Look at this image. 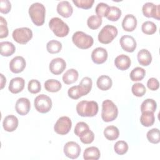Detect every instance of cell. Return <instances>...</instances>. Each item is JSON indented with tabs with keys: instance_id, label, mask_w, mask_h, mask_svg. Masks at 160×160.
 Segmentation results:
<instances>
[{
	"instance_id": "7402d4cb",
	"label": "cell",
	"mask_w": 160,
	"mask_h": 160,
	"mask_svg": "<svg viewBox=\"0 0 160 160\" xmlns=\"http://www.w3.org/2000/svg\"><path fill=\"white\" fill-rule=\"evenodd\" d=\"M137 58L139 63L144 66L149 65L152 61L151 54L146 49H141L138 53Z\"/></svg>"
},
{
	"instance_id": "4dcf8cb0",
	"label": "cell",
	"mask_w": 160,
	"mask_h": 160,
	"mask_svg": "<svg viewBox=\"0 0 160 160\" xmlns=\"http://www.w3.org/2000/svg\"><path fill=\"white\" fill-rule=\"evenodd\" d=\"M121 16V9L116 6H110L106 15V18L111 21H118Z\"/></svg>"
},
{
	"instance_id": "52a82bcc",
	"label": "cell",
	"mask_w": 160,
	"mask_h": 160,
	"mask_svg": "<svg viewBox=\"0 0 160 160\" xmlns=\"http://www.w3.org/2000/svg\"><path fill=\"white\" fill-rule=\"evenodd\" d=\"M14 40L19 44H25L32 38V32L31 29L24 27L14 29L12 34Z\"/></svg>"
},
{
	"instance_id": "f6af8a7d",
	"label": "cell",
	"mask_w": 160,
	"mask_h": 160,
	"mask_svg": "<svg viewBox=\"0 0 160 160\" xmlns=\"http://www.w3.org/2000/svg\"><path fill=\"white\" fill-rule=\"evenodd\" d=\"M79 138L82 143L86 144H91L94 139V134L92 131L89 130L84 135L80 136Z\"/></svg>"
},
{
	"instance_id": "bcb514c9",
	"label": "cell",
	"mask_w": 160,
	"mask_h": 160,
	"mask_svg": "<svg viewBox=\"0 0 160 160\" xmlns=\"http://www.w3.org/2000/svg\"><path fill=\"white\" fill-rule=\"evenodd\" d=\"M88 93H89L92 88V79L89 77H84L81 81L79 84Z\"/></svg>"
},
{
	"instance_id": "7dc6e473",
	"label": "cell",
	"mask_w": 160,
	"mask_h": 160,
	"mask_svg": "<svg viewBox=\"0 0 160 160\" xmlns=\"http://www.w3.org/2000/svg\"><path fill=\"white\" fill-rule=\"evenodd\" d=\"M11 9V4L8 0H1L0 1V12L2 14L8 13Z\"/></svg>"
},
{
	"instance_id": "5bb4252c",
	"label": "cell",
	"mask_w": 160,
	"mask_h": 160,
	"mask_svg": "<svg viewBox=\"0 0 160 160\" xmlns=\"http://www.w3.org/2000/svg\"><path fill=\"white\" fill-rule=\"evenodd\" d=\"M26 67V61L23 57L18 56L12 58L9 62L10 71L13 73L22 72Z\"/></svg>"
},
{
	"instance_id": "f35d334b",
	"label": "cell",
	"mask_w": 160,
	"mask_h": 160,
	"mask_svg": "<svg viewBox=\"0 0 160 160\" xmlns=\"http://www.w3.org/2000/svg\"><path fill=\"white\" fill-rule=\"evenodd\" d=\"M89 130H90L89 126L86 122H79L74 128V133L77 136L80 137L86 133Z\"/></svg>"
},
{
	"instance_id": "277c9868",
	"label": "cell",
	"mask_w": 160,
	"mask_h": 160,
	"mask_svg": "<svg viewBox=\"0 0 160 160\" xmlns=\"http://www.w3.org/2000/svg\"><path fill=\"white\" fill-rule=\"evenodd\" d=\"M49 27L53 33L59 38L66 36L69 31V28L67 24L57 17L51 19L49 22Z\"/></svg>"
},
{
	"instance_id": "6da1fadb",
	"label": "cell",
	"mask_w": 160,
	"mask_h": 160,
	"mask_svg": "<svg viewBox=\"0 0 160 160\" xmlns=\"http://www.w3.org/2000/svg\"><path fill=\"white\" fill-rule=\"evenodd\" d=\"M45 7L41 3H33L29 8V16L32 22L37 26H41L44 24L45 20Z\"/></svg>"
},
{
	"instance_id": "d590c367",
	"label": "cell",
	"mask_w": 160,
	"mask_h": 160,
	"mask_svg": "<svg viewBox=\"0 0 160 160\" xmlns=\"http://www.w3.org/2000/svg\"><path fill=\"white\" fill-rule=\"evenodd\" d=\"M149 142L152 144H158L160 141L159 130L158 128H152L148 131L146 134Z\"/></svg>"
},
{
	"instance_id": "60d3db41",
	"label": "cell",
	"mask_w": 160,
	"mask_h": 160,
	"mask_svg": "<svg viewBox=\"0 0 160 160\" xmlns=\"http://www.w3.org/2000/svg\"><path fill=\"white\" fill-rule=\"evenodd\" d=\"M28 89L32 94L38 93L41 91V84L36 79H31L28 82Z\"/></svg>"
},
{
	"instance_id": "ee69618b",
	"label": "cell",
	"mask_w": 160,
	"mask_h": 160,
	"mask_svg": "<svg viewBox=\"0 0 160 160\" xmlns=\"http://www.w3.org/2000/svg\"><path fill=\"white\" fill-rule=\"evenodd\" d=\"M8 36V28L6 19L0 17V38H6Z\"/></svg>"
},
{
	"instance_id": "484cf974",
	"label": "cell",
	"mask_w": 160,
	"mask_h": 160,
	"mask_svg": "<svg viewBox=\"0 0 160 160\" xmlns=\"http://www.w3.org/2000/svg\"><path fill=\"white\" fill-rule=\"evenodd\" d=\"M1 54L2 56L8 57L13 54L16 51L14 45L9 41H3L0 43Z\"/></svg>"
},
{
	"instance_id": "7a4b0ae2",
	"label": "cell",
	"mask_w": 160,
	"mask_h": 160,
	"mask_svg": "<svg viewBox=\"0 0 160 160\" xmlns=\"http://www.w3.org/2000/svg\"><path fill=\"white\" fill-rule=\"evenodd\" d=\"M76 111L82 117H93L98 112V104L94 101H81L76 105Z\"/></svg>"
},
{
	"instance_id": "cb8c5ba5",
	"label": "cell",
	"mask_w": 160,
	"mask_h": 160,
	"mask_svg": "<svg viewBox=\"0 0 160 160\" xmlns=\"http://www.w3.org/2000/svg\"><path fill=\"white\" fill-rule=\"evenodd\" d=\"M100 151L94 146H91L86 148L83 153V158L85 160H98L100 158Z\"/></svg>"
},
{
	"instance_id": "2e32d148",
	"label": "cell",
	"mask_w": 160,
	"mask_h": 160,
	"mask_svg": "<svg viewBox=\"0 0 160 160\" xmlns=\"http://www.w3.org/2000/svg\"><path fill=\"white\" fill-rule=\"evenodd\" d=\"M30 108L31 103L28 98H21L18 99L16 102V111L21 116L26 115L29 112Z\"/></svg>"
},
{
	"instance_id": "3957f363",
	"label": "cell",
	"mask_w": 160,
	"mask_h": 160,
	"mask_svg": "<svg viewBox=\"0 0 160 160\" xmlns=\"http://www.w3.org/2000/svg\"><path fill=\"white\" fill-rule=\"evenodd\" d=\"M118 114V108L112 101L106 99L102 102L101 118L104 122L114 121L117 118Z\"/></svg>"
},
{
	"instance_id": "d4e9b609",
	"label": "cell",
	"mask_w": 160,
	"mask_h": 160,
	"mask_svg": "<svg viewBox=\"0 0 160 160\" xmlns=\"http://www.w3.org/2000/svg\"><path fill=\"white\" fill-rule=\"evenodd\" d=\"M68 94L69 98L73 99H78L82 96H84L88 93L80 86H72L68 89Z\"/></svg>"
},
{
	"instance_id": "603a6c76",
	"label": "cell",
	"mask_w": 160,
	"mask_h": 160,
	"mask_svg": "<svg viewBox=\"0 0 160 160\" xmlns=\"http://www.w3.org/2000/svg\"><path fill=\"white\" fill-rule=\"evenodd\" d=\"M112 79L106 75H102L99 76L96 81L98 88L102 91H107L112 86Z\"/></svg>"
},
{
	"instance_id": "ffe728a7",
	"label": "cell",
	"mask_w": 160,
	"mask_h": 160,
	"mask_svg": "<svg viewBox=\"0 0 160 160\" xmlns=\"http://www.w3.org/2000/svg\"><path fill=\"white\" fill-rule=\"evenodd\" d=\"M137 26V19L132 14H127L123 18L122 27L123 29L128 32L133 31Z\"/></svg>"
},
{
	"instance_id": "74e56055",
	"label": "cell",
	"mask_w": 160,
	"mask_h": 160,
	"mask_svg": "<svg viewBox=\"0 0 160 160\" xmlns=\"http://www.w3.org/2000/svg\"><path fill=\"white\" fill-rule=\"evenodd\" d=\"M114 151L119 155H123L128 150V144L124 141H117L114 146Z\"/></svg>"
},
{
	"instance_id": "30bf717a",
	"label": "cell",
	"mask_w": 160,
	"mask_h": 160,
	"mask_svg": "<svg viewBox=\"0 0 160 160\" xmlns=\"http://www.w3.org/2000/svg\"><path fill=\"white\" fill-rule=\"evenodd\" d=\"M160 6L155 5L152 2L145 3L142 8V11L144 16L147 18H153L157 20L160 19Z\"/></svg>"
},
{
	"instance_id": "ac0fdd59",
	"label": "cell",
	"mask_w": 160,
	"mask_h": 160,
	"mask_svg": "<svg viewBox=\"0 0 160 160\" xmlns=\"http://www.w3.org/2000/svg\"><path fill=\"white\" fill-rule=\"evenodd\" d=\"M25 81L23 78L16 77L12 78L9 82L8 89L13 94H17L22 91L24 88Z\"/></svg>"
},
{
	"instance_id": "5b68a950",
	"label": "cell",
	"mask_w": 160,
	"mask_h": 160,
	"mask_svg": "<svg viewBox=\"0 0 160 160\" xmlns=\"http://www.w3.org/2000/svg\"><path fill=\"white\" fill-rule=\"evenodd\" d=\"M72 40L76 46L82 49H86L91 48L94 42L92 36L82 31L74 32L72 35Z\"/></svg>"
},
{
	"instance_id": "c3c4849f",
	"label": "cell",
	"mask_w": 160,
	"mask_h": 160,
	"mask_svg": "<svg viewBox=\"0 0 160 160\" xmlns=\"http://www.w3.org/2000/svg\"><path fill=\"white\" fill-rule=\"evenodd\" d=\"M147 86L150 90L156 91L159 88V83L156 78H151L148 79L147 82Z\"/></svg>"
},
{
	"instance_id": "ba28073f",
	"label": "cell",
	"mask_w": 160,
	"mask_h": 160,
	"mask_svg": "<svg viewBox=\"0 0 160 160\" xmlns=\"http://www.w3.org/2000/svg\"><path fill=\"white\" fill-rule=\"evenodd\" d=\"M34 107L41 113L49 112L52 108L51 99L45 94L38 95L34 99Z\"/></svg>"
},
{
	"instance_id": "9a60e30c",
	"label": "cell",
	"mask_w": 160,
	"mask_h": 160,
	"mask_svg": "<svg viewBox=\"0 0 160 160\" xmlns=\"http://www.w3.org/2000/svg\"><path fill=\"white\" fill-rule=\"evenodd\" d=\"M92 61L97 64L104 63L108 59V52L103 48H97L91 53Z\"/></svg>"
},
{
	"instance_id": "8d00e7d4",
	"label": "cell",
	"mask_w": 160,
	"mask_h": 160,
	"mask_svg": "<svg viewBox=\"0 0 160 160\" xmlns=\"http://www.w3.org/2000/svg\"><path fill=\"white\" fill-rule=\"evenodd\" d=\"M141 30L143 33L148 35L153 34L157 30L156 25L152 21H145L142 23L141 26Z\"/></svg>"
},
{
	"instance_id": "f546056e",
	"label": "cell",
	"mask_w": 160,
	"mask_h": 160,
	"mask_svg": "<svg viewBox=\"0 0 160 160\" xmlns=\"http://www.w3.org/2000/svg\"><path fill=\"white\" fill-rule=\"evenodd\" d=\"M61 82L56 79H48L44 82V88L46 91L51 92H58L61 89Z\"/></svg>"
},
{
	"instance_id": "4316f807",
	"label": "cell",
	"mask_w": 160,
	"mask_h": 160,
	"mask_svg": "<svg viewBox=\"0 0 160 160\" xmlns=\"http://www.w3.org/2000/svg\"><path fill=\"white\" fill-rule=\"evenodd\" d=\"M78 72L76 69H69L63 74L62 81L66 84H71L78 80Z\"/></svg>"
},
{
	"instance_id": "8fae6325",
	"label": "cell",
	"mask_w": 160,
	"mask_h": 160,
	"mask_svg": "<svg viewBox=\"0 0 160 160\" xmlns=\"http://www.w3.org/2000/svg\"><path fill=\"white\" fill-rule=\"evenodd\" d=\"M64 153L71 159H76L79 157L81 152L79 145L74 141H69L64 146Z\"/></svg>"
},
{
	"instance_id": "1f68e13d",
	"label": "cell",
	"mask_w": 160,
	"mask_h": 160,
	"mask_svg": "<svg viewBox=\"0 0 160 160\" xmlns=\"http://www.w3.org/2000/svg\"><path fill=\"white\" fill-rule=\"evenodd\" d=\"M157 104L156 102L152 99H146L144 100L141 106V111L143 112H154L156 110Z\"/></svg>"
},
{
	"instance_id": "44dd1931",
	"label": "cell",
	"mask_w": 160,
	"mask_h": 160,
	"mask_svg": "<svg viewBox=\"0 0 160 160\" xmlns=\"http://www.w3.org/2000/svg\"><path fill=\"white\" fill-rule=\"evenodd\" d=\"M131 59L129 56L125 54H121L117 56L114 60V64L116 67L121 70L125 71L128 69L131 66Z\"/></svg>"
},
{
	"instance_id": "7c38bea8",
	"label": "cell",
	"mask_w": 160,
	"mask_h": 160,
	"mask_svg": "<svg viewBox=\"0 0 160 160\" xmlns=\"http://www.w3.org/2000/svg\"><path fill=\"white\" fill-rule=\"evenodd\" d=\"M66 68L65 61L61 58H56L51 60L49 63V68L51 73L55 75L61 74Z\"/></svg>"
},
{
	"instance_id": "83f0119b",
	"label": "cell",
	"mask_w": 160,
	"mask_h": 160,
	"mask_svg": "<svg viewBox=\"0 0 160 160\" xmlns=\"http://www.w3.org/2000/svg\"><path fill=\"white\" fill-rule=\"evenodd\" d=\"M155 121V116L152 112H143L140 118V122L143 126L149 127L153 125Z\"/></svg>"
},
{
	"instance_id": "836d02e7",
	"label": "cell",
	"mask_w": 160,
	"mask_h": 160,
	"mask_svg": "<svg viewBox=\"0 0 160 160\" xmlns=\"http://www.w3.org/2000/svg\"><path fill=\"white\" fill-rule=\"evenodd\" d=\"M102 22V18L96 15H92L88 18L87 20V24L90 29L94 30L98 29L101 26Z\"/></svg>"
},
{
	"instance_id": "d6a6232c",
	"label": "cell",
	"mask_w": 160,
	"mask_h": 160,
	"mask_svg": "<svg viewBox=\"0 0 160 160\" xmlns=\"http://www.w3.org/2000/svg\"><path fill=\"white\" fill-rule=\"evenodd\" d=\"M145 70L140 67H136L134 68L130 72V78L132 81H141L145 76Z\"/></svg>"
},
{
	"instance_id": "681fc988",
	"label": "cell",
	"mask_w": 160,
	"mask_h": 160,
	"mask_svg": "<svg viewBox=\"0 0 160 160\" xmlns=\"http://www.w3.org/2000/svg\"><path fill=\"white\" fill-rule=\"evenodd\" d=\"M0 75H1V89H3L6 82V79L2 74H1Z\"/></svg>"
},
{
	"instance_id": "8992f818",
	"label": "cell",
	"mask_w": 160,
	"mask_h": 160,
	"mask_svg": "<svg viewBox=\"0 0 160 160\" xmlns=\"http://www.w3.org/2000/svg\"><path fill=\"white\" fill-rule=\"evenodd\" d=\"M118 35L117 28L112 25H106L98 34L99 41L104 44L111 42Z\"/></svg>"
},
{
	"instance_id": "4fadbf2b",
	"label": "cell",
	"mask_w": 160,
	"mask_h": 160,
	"mask_svg": "<svg viewBox=\"0 0 160 160\" xmlns=\"http://www.w3.org/2000/svg\"><path fill=\"white\" fill-rule=\"evenodd\" d=\"M119 42L122 49L128 52H132L137 46L136 40L129 35L122 36L119 40Z\"/></svg>"
},
{
	"instance_id": "7bdbcfd3",
	"label": "cell",
	"mask_w": 160,
	"mask_h": 160,
	"mask_svg": "<svg viewBox=\"0 0 160 160\" xmlns=\"http://www.w3.org/2000/svg\"><path fill=\"white\" fill-rule=\"evenodd\" d=\"M94 0H78V1H72V2L79 8H82L84 9H88L92 8Z\"/></svg>"
},
{
	"instance_id": "b9f144b4",
	"label": "cell",
	"mask_w": 160,
	"mask_h": 160,
	"mask_svg": "<svg viewBox=\"0 0 160 160\" xmlns=\"http://www.w3.org/2000/svg\"><path fill=\"white\" fill-rule=\"evenodd\" d=\"M109 8V6L106 3H104V2L98 3L95 9V11L97 16L101 18L105 17L108 11Z\"/></svg>"
},
{
	"instance_id": "d6986e66",
	"label": "cell",
	"mask_w": 160,
	"mask_h": 160,
	"mask_svg": "<svg viewBox=\"0 0 160 160\" xmlns=\"http://www.w3.org/2000/svg\"><path fill=\"white\" fill-rule=\"evenodd\" d=\"M2 126L6 131L12 132L15 131L18 126V119L14 115H8L4 118Z\"/></svg>"
},
{
	"instance_id": "f1b7e54d",
	"label": "cell",
	"mask_w": 160,
	"mask_h": 160,
	"mask_svg": "<svg viewBox=\"0 0 160 160\" xmlns=\"http://www.w3.org/2000/svg\"><path fill=\"white\" fill-rule=\"evenodd\" d=\"M105 138L109 141H114L118 138L119 131L117 127L114 126H108L104 130Z\"/></svg>"
},
{
	"instance_id": "e0dca14e",
	"label": "cell",
	"mask_w": 160,
	"mask_h": 160,
	"mask_svg": "<svg viewBox=\"0 0 160 160\" xmlns=\"http://www.w3.org/2000/svg\"><path fill=\"white\" fill-rule=\"evenodd\" d=\"M57 12L63 18H68L72 15L73 12V8L68 1H62L58 4Z\"/></svg>"
},
{
	"instance_id": "e575fe53",
	"label": "cell",
	"mask_w": 160,
	"mask_h": 160,
	"mask_svg": "<svg viewBox=\"0 0 160 160\" xmlns=\"http://www.w3.org/2000/svg\"><path fill=\"white\" fill-rule=\"evenodd\" d=\"M46 49L51 54H56L60 52L62 49V44L56 40H51L46 44Z\"/></svg>"
},
{
	"instance_id": "ab89813d",
	"label": "cell",
	"mask_w": 160,
	"mask_h": 160,
	"mask_svg": "<svg viewBox=\"0 0 160 160\" xmlns=\"http://www.w3.org/2000/svg\"><path fill=\"white\" fill-rule=\"evenodd\" d=\"M131 90L132 94L137 97L143 96L146 92V89L144 85L140 82L134 84L132 86Z\"/></svg>"
},
{
	"instance_id": "9c48e42d",
	"label": "cell",
	"mask_w": 160,
	"mask_h": 160,
	"mask_svg": "<svg viewBox=\"0 0 160 160\" xmlns=\"http://www.w3.org/2000/svg\"><path fill=\"white\" fill-rule=\"evenodd\" d=\"M72 127L71 119L68 116H62L59 118L54 126V131L60 135L68 134Z\"/></svg>"
}]
</instances>
